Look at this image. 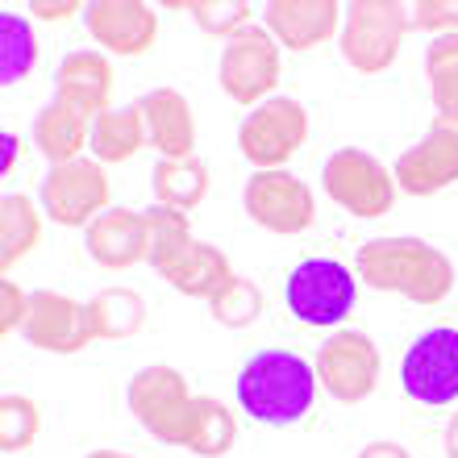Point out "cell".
<instances>
[{
	"label": "cell",
	"instance_id": "obj_1",
	"mask_svg": "<svg viewBox=\"0 0 458 458\" xmlns=\"http://www.w3.org/2000/svg\"><path fill=\"white\" fill-rule=\"evenodd\" d=\"M354 271L367 288L396 292L425 309L454 292V263L425 238H371L354 259Z\"/></svg>",
	"mask_w": 458,
	"mask_h": 458
},
{
	"label": "cell",
	"instance_id": "obj_2",
	"mask_svg": "<svg viewBox=\"0 0 458 458\" xmlns=\"http://www.w3.org/2000/svg\"><path fill=\"white\" fill-rule=\"evenodd\" d=\"M238 409L263 425H296L317 400V367L296 350H259L233 384Z\"/></svg>",
	"mask_w": 458,
	"mask_h": 458
},
{
	"label": "cell",
	"instance_id": "obj_3",
	"mask_svg": "<svg viewBox=\"0 0 458 458\" xmlns=\"http://www.w3.org/2000/svg\"><path fill=\"white\" fill-rule=\"evenodd\" d=\"M409 4L400 0H354L342 4V59L362 75H379L396 63L404 38H409Z\"/></svg>",
	"mask_w": 458,
	"mask_h": 458
},
{
	"label": "cell",
	"instance_id": "obj_4",
	"mask_svg": "<svg viewBox=\"0 0 458 458\" xmlns=\"http://www.w3.org/2000/svg\"><path fill=\"white\" fill-rule=\"evenodd\" d=\"M354 271L338 259H301L284 284V304L301 326H342L354 313Z\"/></svg>",
	"mask_w": 458,
	"mask_h": 458
},
{
	"label": "cell",
	"instance_id": "obj_5",
	"mask_svg": "<svg viewBox=\"0 0 458 458\" xmlns=\"http://www.w3.org/2000/svg\"><path fill=\"white\" fill-rule=\"evenodd\" d=\"M321 188L338 208L354 213V217H387L400 196L396 175L379 163L375 155L359 150V146H342L326 158L321 167Z\"/></svg>",
	"mask_w": 458,
	"mask_h": 458
},
{
	"label": "cell",
	"instance_id": "obj_6",
	"mask_svg": "<svg viewBox=\"0 0 458 458\" xmlns=\"http://www.w3.org/2000/svg\"><path fill=\"white\" fill-rule=\"evenodd\" d=\"M304 142H309V113L292 97L263 100L238 125V150L242 158H250L254 171H284Z\"/></svg>",
	"mask_w": 458,
	"mask_h": 458
},
{
	"label": "cell",
	"instance_id": "obj_7",
	"mask_svg": "<svg viewBox=\"0 0 458 458\" xmlns=\"http://www.w3.org/2000/svg\"><path fill=\"white\" fill-rule=\"evenodd\" d=\"M125 400H130V412L138 417V425L155 442L183 446V425H188L196 392L188 387V379L175 367H167V362L142 367L130 379V387H125Z\"/></svg>",
	"mask_w": 458,
	"mask_h": 458
},
{
	"label": "cell",
	"instance_id": "obj_8",
	"mask_svg": "<svg viewBox=\"0 0 458 458\" xmlns=\"http://www.w3.org/2000/svg\"><path fill=\"white\" fill-rule=\"evenodd\" d=\"M38 205L55 225H92L109 208V171L97 158H72L47 171L38 188Z\"/></svg>",
	"mask_w": 458,
	"mask_h": 458
},
{
	"label": "cell",
	"instance_id": "obj_9",
	"mask_svg": "<svg viewBox=\"0 0 458 458\" xmlns=\"http://www.w3.org/2000/svg\"><path fill=\"white\" fill-rule=\"evenodd\" d=\"M217 80H221V92H225L233 105L259 109L279 88V42L267 34L263 25H246V30H242L238 38H229L225 50H221Z\"/></svg>",
	"mask_w": 458,
	"mask_h": 458
},
{
	"label": "cell",
	"instance_id": "obj_10",
	"mask_svg": "<svg viewBox=\"0 0 458 458\" xmlns=\"http://www.w3.org/2000/svg\"><path fill=\"white\" fill-rule=\"evenodd\" d=\"M400 387L425 409H446L458 400V329L434 326L400 359Z\"/></svg>",
	"mask_w": 458,
	"mask_h": 458
},
{
	"label": "cell",
	"instance_id": "obj_11",
	"mask_svg": "<svg viewBox=\"0 0 458 458\" xmlns=\"http://www.w3.org/2000/svg\"><path fill=\"white\" fill-rule=\"evenodd\" d=\"M242 208L259 229L279 233V238L304 233L317 217V200L309 183L292 171H254L242 188Z\"/></svg>",
	"mask_w": 458,
	"mask_h": 458
},
{
	"label": "cell",
	"instance_id": "obj_12",
	"mask_svg": "<svg viewBox=\"0 0 458 458\" xmlns=\"http://www.w3.org/2000/svg\"><path fill=\"white\" fill-rule=\"evenodd\" d=\"M317 384L338 404H362L379 384V346L359 329H338L317 350Z\"/></svg>",
	"mask_w": 458,
	"mask_h": 458
},
{
	"label": "cell",
	"instance_id": "obj_13",
	"mask_svg": "<svg viewBox=\"0 0 458 458\" xmlns=\"http://www.w3.org/2000/svg\"><path fill=\"white\" fill-rule=\"evenodd\" d=\"M21 338L38 350H50V354H80L88 342H97L92 338L88 301H75L67 292H50V288L34 292Z\"/></svg>",
	"mask_w": 458,
	"mask_h": 458
},
{
	"label": "cell",
	"instance_id": "obj_14",
	"mask_svg": "<svg viewBox=\"0 0 458 458\" xmlns=\"http://www.w3.org/2000/svg\"><path fill=\"white\" fill-rule=\"evenodd\" d=\"M396 175L400 192L409 196H437L442 188L458 180V125L454 121H434L417 146H409L396 158Z\"/></svg>",
	"mask_w": 458,
	"mask_h": 458
},
{
	"label": "cell",
	"instance_id": "obj_15",
	"mask_svg": "<svg viewBox=\"0 0 458 458\" xmlns=\"http://www.w3.org/2000/svg\"><path fill=\"white\" fill-rule=\"evenodd\" d=\"M84 21L97 47L117 59H138L158 42V13L142 0H92Z\"/></svg>",
	"mask_w": 458,
	"mask_h": 458
},
{
	"label": "cell",
	"instance_id": "obj_16",
	"mask_svg": "<svg viewBox=\"0 0 458 458\" xmlns=\"http://www.w3.org/2000/svg\"><path fill=\"white\" fill-rule=\"evenodd\" d=\"M263 30L279 50H313L342 30V4L334 0H271L263 4Z\"/></svg>",
	"mask_w": 458,
	"mask_h": 458
},
{
	"label": "cell",
	"instance_id": "obj_17",
	"mask_svg": "<svg viewBox=\"0 0 458 458\" xmlns=\"http://www.w3.org/2000/svg\"><path fill=\"white\" fill-rule=\"evenodd\" d=\"M88 259L105 271H130L146 263L150 254V233H146V213L138 208H105L84 233Z\"/></svg>",
	"mask_w": 458,
	"mask_h": 458
},
{
	"label": "cell",
	"instance_id": "obj_18",
	"mask_svg": "<svg viewBox=\"0 0 458 458\" xmlns=\"http://www.w3.org/2000/svg\"><path fill=\"white\" fill-rule=\"evenodd\" d=\"M55 100L72 105L75 113H84L88 121H97L100 113H109L113 105V63L100 55V50H72L67 59L59 63V75H55Z\"/></svg>",
	"mask_w": 458,
	"mask_h": 458
},
{
	"label": "cell",
	"instance_id": "obj_19",
	"mask_svg": "<svg viewBox=\"0 0 458 458\" xmlns=\"http://www.w3.org/2000/svg\"><path fill=\"white\" fill-rule=\"evenodd\" d=\"M146 121V142L155 146L163 158H188L196 150V117L192 105L175 88H155L138 100Z\"/></svg>",
	"mask_w": 458,
	"mask_h": 458
},
{
	"label": "cell",
	"instance_id": "obj_20",
	"mask_svg": "<svg viewBox=\"0 0 458 458\" xmlns=\"http://www.w3.org/2000/svg\"><path fill=\"white\" fill-rule=\"evenodd\" d=\"M158 276L167 279L175 292L183 296H196V301H208V296H217L225 288L229 279L238 276L233 267H229L225 250H217L213 242H200V238H188L180 250L171 254L167 263L158 267Z\"/></svg>",
	"mask_w": 458,
	"mask_h": 458
},
{
	"label": "cell",
	"instance_id": "obj_21",
	"mask_svg": "<svg viewBox=\"0 0 458 458\" xmlns=\"http://www.w3.org/2000/svg\"><path fill=\"white\" fill-rule=\"evenodd\" d=\"M84 142H92V121H88L84 113H75L72 105L50 100L47 109L38 113V121H34V146L42 150V158H50V167L80 158Z\"/></svg>",
	"mask_w": 458,
	"mask_h": 458
},
{
	"label": "cell",
	"instance_id": "obj_22",
	"mask_svg": "<svg viewBox=\"0 0 458 458\" xmlns=\"http://www.w3.org/2000/svg\"><path fill=\"white\" fill-rule=\"evenodd\" d=\"M92 158L97 163H130L146 142V121H142V109H138V100L133 105H121V109H109L100 113L92 121Z\"/></svg>",
	"mask_w": 458,
	"mask_h": 458
},
{
	"label": "cell",
	"instance_id": "obj_23",
	"mask_svg": "<svg viewBox=\"0 0 458 458\" xmlns=\"http://www.w3.org/2000/svg\"><path fill=\"white\" fill-rule=\"evenodd\" d=\"M150 188H155V205L175 208V213H192L208 196V167L196 155L158 158L155 175H150Z\"/></svg>",
	"mask_w": 458,
	"mask_h": 458
},
{
	"label": "cell",
	"instance_id": "obj_24",
	"mask_svg": "<svg viewBox=\"0 0 458 458\" xmlns=\"http://www.w3.org/2000/svg\"><path fill=\"white\" fill-rule=\"evenodd\" d=\"M238 442V421L233 412L213 396H196L192 412H188V425H183V446L200 458H225Z\"/></svg>",
	"mask_w": 458,
	"mask_h": 458
},
{
	"label": "cell",
	"instance_id": "obj_25",
	"mask_svg": "<svg viewBox=\"0 0 458 458\" xmlns=\"http://www.w3.org/2000/svg\"><path fill=\"white\" fill-rule=\"evenodd\" d=\"M42 242V208L21 192L0 196V267L9 271Z\"/></svg>",
	"mask_w": 458,
	"mask_h": 458
},
{
	"label": "cell",
	"instance_id": "obj_26",
	"mask_svg": "<svg viewBox=\"0 0 458 458\" xmlns=\"http://www.w3.org/2000/svg\"><path fill=\"white\" fill-rule=\"evenodd\" d=\"M92 313V338L97 342H125L146 326V301L133 288H105L88 301Z\"/></svg>",
	"mask_w": 458,
	"mask_h": 458
},
{
	"label": "cell",
	"instance_id": "obj_27",
	"mask_svg": "<svg viewBox=\"0 0 458 458\" xmlns=\"http://www.w3.org/2000/svg\"><path fill=\"white\" fill-rule=\"evenodd\" d=\"M425 75H429L437 121H454L458 125V34L429 42V50H425Z\"/></svg>",
	"mask_w": 458,
	"mask_h": 458
},
{
	"label": "cell",
	"instance_id": "obj_28",
	"mask_svg": "<svg viewBox=\"0 0 458 458\" xmlns=\"http://www.w3.org/2000/svg\"><path fill=\"white\" fill-rule=\"evenodd\" d=\"M34 59H38V42L30 21L17 17L13 9H4L0 13V84L4 88L21 84L25 75L34 72Z\"/></svg>",
	"mask_w": 458,
	"mask_h": 458
},
{
	"label": "cell",
	"instance_id": "obj_29",
	"mask_svg": "<svg viewBox=\"0 0 458 458\" xmlns=\"http://www.w3.org/2000/svg\"><path fill=\"white\" fill-rule=\"evenodd\" d=\"M263 288L254 284V279H242L233 276L225 284V288L217 292V296H208V313H213V321L225 329H246L259 321V313H263Z\"/></svg>",
	"mask_w": 458,
	"mask_h": 458
},
{
	"label": "cell",
	"instance_id": "obj_30",
	"mask_svg": "<svg viewBox=\"0 0 458 458\" xmlns=\"http://www.w3.org/2000/svg\"><path fill=\"white\" fill-rule=\"evenodd\" d=\"M38 429H42L38 400L21 396V392H9V396L0 400V450H4V454L30 450L38 442Z\"/></svg>",
	"mask_w": 458,
	"mask_h": 458
},
{
	"label": "cell",
	"instance_id": "obj_31",
	"mask_svg": "<svg viewBox=\"0 0 458 458\" xmlns=\"http://www.w3.org/2000/svg\"><path fill=\"white\" fill-rule=\"evenodd\" d=\"M171 9L192 13L196 25L208 38H238L246 25H254V9L246 0H188V4H171Z\"/></svg>",
	"mask_w": 458,
	"mask_h": 458
},
{
	"label": "cell",
	"instance_id": "obj_32",
	"mask_svg": "<svg viewBox=\"0 0 458 458\" xmlns=\"http://www.w3.org/2000/svg\"><path fill=\"white\" fill-rule=\"evenodd\" d=\"M142 213H146V233H150V254H146V263L158 271L171 254L180 250L183 242L192 238V229H188V213H175V208L155 205V208H142Z\"/></svg>",
	"mask_w": 458,
	"mask_h": 458
},
{
	"label": "cell",
	"instance_id": "obj_33",
	"mask_svg": "<svg viewBox=\"0 0 458 458\" xmlns=\"http://www.w3.org/2000/svg\"><path fill=\"white\" fill-rule=\"evenodd\" d=\"M409 21L412 30H429L437 38L458 34V0H421L409 4Z\"/></svg>",
	"mask_w": 458,
	"mask_h": 458
},
{
	"label": "cell",
	"instance_id": "obj_34",
	"mask_svg": "<svg viewBox=\"0 0 458 458\" xmlns=\"http://www.w3.org/2000/svg\"><path fill=\"white\" fill-rule=\"evenodd\" d=\"M30 296H34V292H21L9 276L0 279V334H4V338L25 326V317H30Z\"/></svg>",
	"mask_w": 458,
	"mask_h": 458
},
{
	"label": "cell",
	"instance_id": "obj_35",
	"mask_svg": "<svg viewBox=\"0 0 458 458\" xmlns=\"http://www.w3.org/2000/svg\"><path fill=\"white\" fill-rule=\"evenodd\" d=\"M88 4H80V0H30L25 4V13L30 17H42V21H67V17H75V13H84Z\"/></svg>",
	"mask_w": 458,
	"mask_h": 458
},
{
	"label": "cell",
	"instance_id": "obj_36",
	"mask_svg": "<svg viewBox=\"0 0 458 458\" xmlns=\"http://www.w3.org/2000/svg\"><path fill=\"white\" fill-rule=\"evenodd\" d=\"M359 458H412L404 446H396V442H371V446H362Z\"/></svg>",
	"mask_w": 458,
	"mask_h": 458
},
{
	"label": "cell",
	"instance_id": "obj_37",
	"mask_svg": "<svg viewBox=\"0 0 458 458\" xmlns=\"http://www.w3.org/2000/svg\"><path fill=\"white\" fill-rule=\"evenodd\" d=\"M17 167V133H4V158H0V171H4V175H9V171Z\"/></svg>",
	"mask_w": 458,
	"mask_h": 458
},
{
	"label": "cell",
	"instance_id": "obj_38",
	"mask_svg": "<svg viewBox=\"0 0 458 458\" xmlns=\"http://www.w3.org/2000/svg\"><path fill=\"white\" fill-rule=\"evenodd\" d=\"M442 446H446V458H458V412L450 417L446 434H442Z\"/></svg>",
	"mask_w": 458,
	"mask_h": 458
},
{
	"label": "cell",
	"instance_id": "obj_39",
	"mask_svg": "<svg viewBox=\"0 0 458 458\" xmlns=\"http://www.w3.org/2000/svg\"><path fill=\"white\" fill-rule=\"evenodd\" d=\"M88 458H133V454H121V450H92Z\"/></svg>",
	"mask_w": 458,
	"mask_h": 458
}]
</instances>
